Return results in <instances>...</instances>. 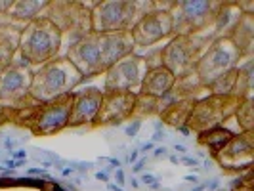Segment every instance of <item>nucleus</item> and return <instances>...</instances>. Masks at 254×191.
Returning <instances> with one entry per match:
<instances>
[{
  "label": "nucleus",
  "instance_id": "obj_1",
  "mask_svg": "<svg viewBox=\"0 0 254 191\" xmlns=\"http://www.w3.org/2000/svg\"><path fill=\"white\" fill-rule=\"evenodd\" d=\"M136 52L130 33H92L71 44L65 58L78 69L82 78L105 75L119 60Z\"/></svg>",
  "mask_w": 254,
  "mask_h": 191
},
{
  "label": "nucleus",
  "instance_id": "obj_2",
  "mask_svg": "<svg viewBox=\"0 0 254 191\" xmlns=\"http://www.w3.org/2000/svg\"><path fill=\"white\" fill-rule=\"evenodd\" d=\"M149 12L153 0H102L90 8V27L92 33H130Z\"/></svg>",
  "mask_w": 254,
  "mask_h": 191
},
{
  "label": "nucleus",
  "instance_id": "obj_3",
  "mask_svg": "<svg viewBox=\"0 0 254 191\" xmlns=\"http://www.w3.org/2000/svg\"><path fill=\"white\" fill-rule=\"evenodd\" d=\"M82 80L84 78L75 65L65 56H58L33 71L29 94L35 102H52L62 96L73 94Z\"/></svg>",
  "mask_w": 254,
  "mask_h": 191
},
{
  "label": "nucleus",
  "instance_id": "obj_4",
  "mask_svg": "<svg viewBox=\"0 0 254 191\" xmlns=\"http://www.w3.org/2000/svg\"><path fill=\"white\" fill-rule=\"evenodd\" d=\"M62 48L64 37L48 19L38 17L21 27L17 54L29 67L37 69L40 65L48 64L50 60L60 56Z\"/></svg>",
  "mask_w": 254,
  "mask_h": 191
},
{
  "label": "nucleus",
  "instance_id": "obj_5",
  "mask_svg": "<svg viewBox=\"0 0 254 191\" xmlns=\"http://www.w3.org/2000/svg\"><path fill=\"white\" fill-rule=\"evenodd\" d=\"M73 105V94L52 102H35L29 107L17 109L13 125L25 128L35 136H52L67 128Z\"/></svg>",
  "mask_w": 254,
  "mask_h": 191
},
{
  "label": "nucleus",
  "instance_id": "obj_6",
  "mask_svg": "<svg viewBox=\"0 0 254 191\" xmlns=\"http://www.w3.org/2000/svg\"><path fill=\"white\" fill-rule=\"evenodd\" d=\"M222 0H174L170 6L174 37H193L204 31L216 17Z\"/></svg>",
  "mask_w": 254,
  "mask_h": 191
},
{
  "label": "nucleus",
  "instance_id": "obj_7",
  "mask_svg": "<svg viewBox=\"0 0 254 191\" xmlns=\"http://www.w3.org/2000/svg\"><path fill=\"white\" fill-rule=\"evenodd\" d=\"M90 8H92V4L78 2V0H71V2L58 0V2H48L46 10L42 12V17L48 19L52 25L62 33L64 42L65 38H69L71 44H75L78 38L88 35L92 31Z\"/></svg>",
  "mask_w": 254,
  "mask_h": 191
},
{
  "label": "nucleus",
  "instance_id": "obj_8",
  "mask_svg": "<svg viewBox=\"0 0 254 191\" xmlns=\"http://www.w3.org/2000/svg\"><path fill=\"white\" fill-rule=\"evenodd\" d=\"M241 60V54L229 42V38H216L201 52L195 65V75L204 88H208L216 78L237 69Z\"/></svg>",
  "mask_w": 254,
  "mask_h": 191
},
{
  "label": "nucleus",
  "instance_id": "obj_9",
  "mask_svg": "<svg viewBox=\"0 0 254 191\" xmlns=\"http://www.w3.org/2000/svg\"><path fill=\"white\" fill-rule=\"evenodd\" d=\"M239 102L241 100L235 96H212V94L204 96L193 105L186 130L201 134L204 130L226 125L229 119H233Z\"/></svg>",
  "mask_w": 254,
  "mask_h": 191
},
{
  "label": "nucleus",
  "instance_id": "obj_10",
  "mask_svg": "<svg viewBox=\"0 0 254 191\" xmlns=\"http://www.w3.org/2000/svg\"><path fill=\"white\" fill-rule=\"evenodd\" d=\"M33 71L35 69L29 67L25 62L17 64L15 60H13V64L0 71V103L2 105L23 109V107H29L35 103V100L29 94Z\"/></svg>",
  "mask_w": 254,
  "mask_h": 191
},
{
  "label": "nucleus",
  "instance_id": "obj_11",
  "mask_svg": "<svg viewBox=\"0 0 254 191\" xmlns=\"http://www.w3.org/2000/svg\"><path fill=\"white\" fill-rule=\"evenodd\" d=\"M149 65L141 54H128L119 60L113 67L105 71L103 78V92H130L140 94L143 76L147 73Z\"/></svg>",
  "mask_w": 254,
  "mask_h": 191
},
{
  "label": "nucleus",
  "instance_id": "obj_12",
  "mask_svg": "<svg viewBox=\"0 0 254 191\" xmlns=\"http://www.w3.org/2000/svg\"><path fill=\"white\" fill-rule=\"evenodd\" d=\"M204 50L203 44L195 42L191 37L176 35L161 48V65L166 67L176 78L195 73V65Z\"/></svg>",
  "mask_w": 254,
  "mask_h": 191
},
{
  "label": "nucleus",
  "instance_id": "obj_13",
  "mask_svg": "<svg viewBox=\"0 0 254 191\" xmlns=\"http://www.w3.org/2000/svg\"><path fill=\"white\" fill-rule=\"evenodd\" d=\"M130 37H132V42L136 48H151L165 38H172L174 33H172L170 13L159 12V10L149 12L132 27Z\"/></svg>",
  "mask_w": 254,
  "mask_h": 191
},
{
  "label": "nucleus",
  "instance_id": "obj_14",
  "mask_svg": "<svg viewBox=\"0 0 254 191\" xmlns=\"http://www.w3.org/2000/svg\"><path fill=\"white\" fill-rule=\"evenodd\" d=\"M254 151V134L253 132H239L214 155L218 165L228 172H243L251 170Z\"/></svg>",
  "mask_w": 254,
  "mask_h": 191
},
{
  "label": "nucleus",
  "instance_id": "obj_15",
  "mask_svg": "<svg viewBox=\"0 0 254 191\" xmlns=\"http://www.w3.org/2000/svg\"><path fill=\"white\" fill-rule=\"evenodd\" d=\"M134 103H136V94H130V92H103L102 107L98 111V117H96L92 128L113 127V125H121L128 119H132Z\"/></svg>",
  "mask_w": 254,
  "mask_h": 191
},
{
  "label": "nucleus",
  "instance_id": "obj_16",
  "mask_svg": "<svg viewBox=\"0 0 254 191\" xmlns=\"http://www.w3.org/2000/svg\"><path fill=\"white\" fill-rule=\"evenodd\" d=\"M103 90L100 88H86L82 92H73V105L69 113L67 128H80L92 127L98 111L102 107Z\"/></svg>",
  "mask_w": 254,
  "mask_h": 191
},
{
  "label": "nucleus",
  "instance_id": "obj_17",
  "mask_svg": "<svg viewBox=\"0 0 254 191\" xmlns=\"http://www.w3.org/2000/svg\"><path fill=\"white\" fill-rule=\"evenodd\" d=\"M228 38L241 54L243 60H251L254 50V13H243L229 31Z\"/></svg>",
  "mask_w": 254,
  "mask_h": 191
},
{
  "label": "nucleus",
  "instance_id": "obj_18",
  "mask_svg": "<svg viewBox=\"0 0 254 191\" xmlns=\"http://www.w3.org/2000/svg\"><path fill=\"white\" fill-rule=\"evenodd\" d=\"M174 82H176V76L172 75L166 67L155 65V67H149L145 76H143L140 94L153 96V98H163L165 94L170 92V88L174 86Z\"/></svg>",
  "mask_w": 254,
  "mask_h": 191
},
{
  "label": "nucleus",
  "instance_id": "obj_19",
  "mask_svg": "<svg viewBox=\"0 0 254 191\" xmlns=\"http://www.w3.org/2000/svg\"><path fill=\"white\" fill-rule=\"evenodd\" d=\"M46 6H48V0H13L8 17L13 25L23 27L38 17H42V12L46 10Z\"/></svg>",
  "mask_w": 254,
  "mask_h": 191
},
{
  "label": "nucleus",
  "instance_id": "obj_20",
  "mask_svg": "<svg viewBox=\"0 0 254 191\" xmlns=\"http://www.w3.org/2000/svg\"><path fill=\"white\" fill-rule=\"evenodd\" d=\"M19 25H0V71L4 67L13 64L17 56V46H19Z\"/></svg>",
  "mask_w": 254,
  "mask_h": 191
},
{
  "label": "nucleus",
  "instance_id": "obj_21",
  "mask_svg": "<svg viewBox=\"0 0 254 191\" xmlns=\"http://www.w3.org/2000/svg\"><path fill=\"white\" fill-rule=\"evenodd\" d=\"M195 102L193 100H182V102L170 103L168 107L163 109V113L159 115L161 121L172 128H178V130H186V125H188V119H190V113L193 109Z\"/></svg>",
  "mask_w": 254,
  "mask_h": 191
},
{
  "label": "nucleus",
  "instance_id": "obj_22",
  "mask_svg": "<svg viewBox=\"0 0 254 191\" xmlns=\"http://www.w3.org/2000/svg\"><path fill=\"white\" fill-rule=\"evenodd\" d=\"M233 136H235V132L222 125V127H214V128H210V130L201 132V134L197 136V141H199V145L206 147L208 151L212 153V157H214Z\"/></svg>",
  "mask_w": 254,
  "mask_h": 191
},
{
  "label": "nucleus",
  "instance_id": "obj_23",
  "mask_svg": "<svg viewBox=\"0 0 254 191\" xmlns=\"http://www.w3.org/2000/svg\"><path fill=\"white\" fill-rule=\"evenodd\" d=\"M239 100H253V60H247L237 67V78L233 94Z\"/></svg>",
  "mask_w": 254,
  "mask_h": 191
},
{
  "label": "nucleus",
  "instance_id": "obj_24",
  "mask_svg": "<svg viewBox=\"0 0 254 191\" xmlns=\"http://www.w3.org/2000/svg\"><path fill=\"white\" fill-rule=\"evenodd\" d=\"M161 111H163V109H161L159 98L145 96V94H136V103H134V113H132V119L159 117Z\"/></svg>",
  "mask_w": 254,
  "mask_h": 191
},
{
  "label": "nucleus",
  "instance_id": "obj_25",
  "mask_svg": "<svg viewBox=\"0 0 254 191\" xmlns=\"http://www.w3.org/2000/svg\"><path fill=\"white\" fill-rule=\"evenodd\" d=\"M233 121L237 123L239 132H253L254 127V113H253V100H241L235 113H233Z\"/></svg>",
  "mask_w": 254,
  "mask_h": 191
},
{
  "label": "nucleus",
  "instance_id": "obj_26",
  "mask_svg": "<svg viewBox=\"0 0 254 191\" xmlns=\"http://www.w3.org/2000/svg\"><path fill=\"white\" fill-rule=\"evenodd\" d=\"M235 78H237V69H233V71H229V73L222 75L220 78H216L206 90L212 96H231L233 88H235Z\"/></svg>",
  "mask_w": 254,
  "mask_h": 191
},
{
  "label": "nucleus",
  "instance_id": "obj_27",
  "mask_svg": "<svg viewBox=\"0 0 254 191\" xmlns=\"http://www.w3.org/2000/svg\"><path fill=\"white\" fill-rule=\"evenodd\" d=\"M15 115H17L15 107H8V105H2L0 103V127L13 123L15 121Z\"/></svg>",
  "mask_w": 254,
  "mask_h": 191
},
{
  "label": "nucleus",
  "instance_id": "obj_28",
  "mask_svg": "<svg viewBox=\"0 0 254 191\" xmlns=\"http://www.w3.org/2000/svg\"><path fill=\"white\" fill-rule=\"evenodd\" d=\"M237 6L243 13H254V0H239Z\"/></svg>",
  "mask_w": 254,
  "mask_h": 191
}]
</instances>
